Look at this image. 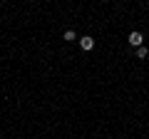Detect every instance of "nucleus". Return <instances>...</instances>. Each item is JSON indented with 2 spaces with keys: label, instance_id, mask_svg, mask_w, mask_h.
Here are the masks:
<instances>
[{
  "label": "nucleus",
  "instance_id": "nucleus-2",
  "mask_svg": "<svg viewBox=\"0 0 149 139\" xmlns=\"http://www.w3.org/2000/svg\"><path fill=\"white\" fill-rule=\"evenodd\" d=\"M80 47L82 50H92L95 47V40H92L90 35H85V38H80Z\"/></svg>",
  "mask_w": 149,
  "mask_h": 139
},
{
  "label": "nucleus",
  "instance_id": "nucleus-3",
  "mask_svg": "<svg viewBox=\"0 0 149 139\" xmlns=\"http://www.w3.org/2000/svg\"><path fill=\"white\" fill-rule=\"evenodd\" d=\"M147 55H149V50L144 47V45H142V47H137V57H139V60H144Z\"/></svg>",
  "mask_w": 149,
  "mask_h": 139
},
{
  "label": "nucleus",
  "instance_id": "nucleus-1",
  "mask_svg": "<svg viewBox=\"0 0 149 139\" xmlns=\"http://www.w3.org/2000/svg\"><path fill=\"white\" fill-rule=\"evenodd\" d=\"M142 42H144V38H142V32H129V45L132 47H142Z\"/></svg>",
  "mask_w": 149,
  "mask_h": 139
},
{
  "label": "nucleus",
  "instance_id": "nucleus-4",
  "mask_svg": "<svg viewBox=\"0 0 149 139\" xmlns=\"http://www.w3.org/2000/svg\"><path fill=\"white\" fill-rule=\"evenodd\" d=\"M65 40H67V42H74V40H77V35H74L72 30H67V32H65Z\"/></svg>",
  "mask_w": 149,
  "mask_h": 139
}]
</instances>
